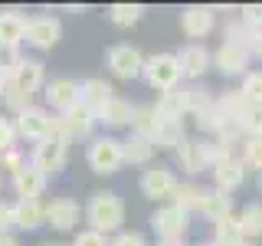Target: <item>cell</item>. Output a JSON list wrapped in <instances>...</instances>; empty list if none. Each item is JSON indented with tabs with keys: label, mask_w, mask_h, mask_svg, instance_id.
<instances>
[{
	"label": "cell",
	"mask_w": 262,
	"mask_h": 246,
	"mask_svg": "<svg viewBox=\"0 0 262 246\" xmlns=\"http://www.w3.org/2000/svg\"><path fill=\"white\" fill-rule=\"evenodd\" d=\"M66 158H69V141L59 135H49L43 141H36L33 148V168H39L43 174H59L66 168Z\"/></svg>",
	"instance_id": "5"
},
{
	"label": "cell",
	"mask_w": 262,
	"mask_h": 246,
	"mask_svg": "<svg viewBox=\"0 0 262 246\" xmlns=\"http://www.w3.org/2000/svg\"><path fill=\"white\" fill-rule=\"evenodd\" d=\"M13 138H16V128H13V121L0 115V151L13 148Z\"/></svg>",
	"instance_id": "44"
},
{
	"label": "cell",
	"mask_w": 262,
	"mask_h": 246,
	"mask_svg": "<svg viewBox=\"0 0 262 246\" xmlns=\"http://www.w3.org/2000/svg\"><path fill=\"white\" fill-rule=\"evenodd\" d=\"M207 194H210V187L196 184V180H187V184L177 187V194H174V200H170V203H177L180 210L193 213V210H203V200H207Z\"/></svg>",
	"instance_id": "26"
},
{
	"label": "cell",
	"mask_w": 262,
	"mask_h": 246,
	"mask_svg": "<svg viewBox=\"0 0 262 246\" xmlns=\"http://www.w3.org/2000/svg\"><path fill=\"white\" fill-rule=\"evenodd\" d=\"M95 118H98V121H105L108 128H121V125H128V128H131V118H135V105L115 95L112 102H105L102 109H98Z\"/></svg>",
	"instance_id": "23"
},
{
	"label": "cell",
	"mask_w": 262,
	"mask_h": 246,
	"mask_svg": "<svg viewBox=\"0 0 262 246\" xmlns=\"http://www.w3.org/2000/svg\"><path fill=\"white\" fill-rule=\"evenodd\" d=\"M108 69L115 72L118 79H138L144 72V56L138 46L131 43H118L108 49Z\"/></svg>",
	"instance_id": "8"
},
{
	"label": "cell",
	"mask_w": 262,
	"mask_h": 246,
	"mask_svg": "<svg viewBox=\"0 0 262 246\" xmlns=\"http://www.w3.org/2000/svg\"><path fill=\"white\" fill-rule=\"evenodd\" d=\"M180 98H184V115H200L210 105V92L203 86H184L180 89Z\"/></svg>",
	"instance_id": "32"
},
{
	"label": "cell",
	"mask_w": 262,
	"mask_h": 246,
	"mask_svg": "<svg viewBox=\"0 0 262 246\" xmlns=\"http://www.w3.org/2000/svg\"><path fill=\"white\" fill-rule=\"evenodd\" d=\"M187 227H190V213L180 210L177 203H164L151 213V230L161 240H184Z\"/></svg>",
	"instance_id": "6"
},
{
	"label": "cell",
	"mask_w": 262,
	"mask_h": 246,
	"mask_svg": "<svg viewBox=\"0 0 262 246\" xmlns=\"http://www.w3.org/2000/svg\"><path fill=\"white\" fill-rule=\"evenodd\" d=\"M239 20L249 30H262V4H246L239 10Z\"/></svg>",
	"instance_id": "41"
},
{
	"label": "cell",
	"mask_w": 262,
	"mask_h": 246,
	"mask_svg": "<svg viewBox=\"0 0 262 246\" xmlns=\"http://www.w3.org/2000/svg\"><path fill=\"white\" fill-rule=\"evenodd\" d=\"M0 246H20V240L13 233H0Z\"/></svg>",
	"instance_id": "47"
},
{
	"label": "cell",
	"mask_w": 262,
	"mask_h": 246,
	"mask_svg": "<svg viewBox=\"0 0 262 246\" xmlns=\"http://www.w3.org/2000/svg\"><path fill=\"white\" fill-rule=\"evenodd\" d=\"M7 109H10V112H16V115H20V112H27L30 109V105H33V95H27V92H20V89H7Z\"/></svg>",
	"instance_id": "39"
},
{
	"label": "cell",
	"mask_w": 262,
	"mask_h": 246,
	"mask_svg": "<svg viewBox=\"0 0 262 246\" xmlns=\"http://www.w3.org/2000/svg\"><path fill=\"white\" fill-rule=\"evenodd\" d=\"M239 246H259V243H256V240H243Z\"/></svg>",
	"instance_id": "50"
},
{
	"label": "cell",
	"mask_w": 262,
	"mask_h": 246,
	"mask_svg": "<svg viewBox=\"0 0 262 246\" xmlns=\"http://www.w3.org/2000/svg\"><path fill=\"white\" fill-rule=\"evenodd\" d=\"M239 128L246 138H262V105H249L239 118Z\"/></svg>",
	"instance_id": "35"
},
{
	"label": "cell",
	"mask_w": 262,
	"mask_h": 246,
	"mask_svg": "<svg viewBox=\"0 0 262 246\" xmlns=\"http://www.w3.org/2000/svg\"><path fill=\"white\" fill-rule=\"evenodd\" d=\"M207 151H210V141H203V138H187V141L177 148V164L187 174H200V171L210 168Z\"/></svg>",
	"instance_id": "13"
},
{
	"label": "cell",
	"mask_w": 262,
	"mask_h": 246,
	"mask_svg": "<svg viewBox=\"0 0 262 246\" xmlns=\"http://www.w3.org/2000/svg\"><path fill=\"white\" fill-rule=\"evenodd\" d=\"M121 148H125V164H147L154 158V141L147 135H138V131H131V135L121 141Z\"/></svg>",
	"instance_id": "25"
},
{
	"label": "cell",
	"mask_w": 262,
	"mask_h": 246,
	"mask_svg": "<svg viewBox=\"0 0 262 246\" xmlns=\"http://www.w3.org/2000/svg\"><path fill=\"white\" fill-rule=\"evenodd\" d=\"M239 92L246 95V102H249V105H262V69L259 72H246Z\"/></svg>",
	"instance_id": "37"
},
{
	"label": "cell",
	"mask_w": 262,
	"mask_h": 246,
	"mask_svg": "<svg viewBox=\"0 0 262 246\" xmlns=\"http://www.w3.org/2000/svg\"><path fill=\"white\" fill-rule=\"evenodd\" d=\"M216 105H220V112H223V118H226V121H236V125H239L243 112L249 109V102H246V95L239 92V89L220 92V95H216Z\"/></svg>",
	"instance_id": "28"
},
{
	"label": "cell",
	"mask_w": 262,
	"mask_h": 246,
	"mask_svg": "<svg viewBox=\"0 0 262 246\" xmlns=\"http://www.w3.org/2000/svg\"><path fill=\"white\" fill-rule=\"evenodd\" d=\"M141 16H144L141 4H115V7H108V20L115 27H135Z\"/></svg>",
	"instance_id": "33"
},
{
	"label": "cell",
	"mask_w": 262,
	"mask_h": 246,
	"mask_svg": "<svg viewBox=\"0 0 262 246\" xmlns=\"http://www.w3.org/2000/svg\"><path fill=\"white\" fill-rule=\"evenodd\" d=\"M200 213H203L207 220H213V223H220V220L233 217V197L213 187V191L207 194V200H203V210H200Z\"/></svg>",
	"instance_id": "27"
},
{
	"label": "cell",
	"mask_w": 262,
	"mask_h": 246,
	"mask_svg": "<svg viewBox=\"0 0 262 246\" xmlns=\"http://www.w3.org/2000/svg\"><path fill=\"white\" fill-rule=\"evenodd\" d=\"M158 118L167 121H184V98H180V89H170V92H161L158 105H154Z\"/></svg>",
	"instance_id": "29"
},
{
	"label": "cell",
	"mask_w": 262,
	"mask_h": 246,
	"mask_svg": "<svg viewBox=\"0 0 262 246\" xmlns=\"http://www.w3.org/2000/svg\"><path fill=\"white\" fill-rule=\"evenodd\" d=\"M13 230V203L0 200V233H10Z\"/></svg>",
	"instance_id": "45"
},
{
	"label": "cell",
	"mask_w": 262,
	"mask_h": 246,
	"mask_svg": "<svg viewBox=\"0 0 262 246\" xmlns=\"http://www.w3.org/2000/svg\"><path fill=\"white\" fill-rule=\"evenodd\" d=\"M27 16L20 10H4L0 13V43L7 46H20L23 39H27Z\"/></svg>",
	"instance_id": "22"
},
{
	"label": "cell",
	"mask_w": 262,
	"mask_h": 246,
	"mask_svg": "<svg viewBox=\"0 0 262 246\" xmlns=\"http://www.w3.org/2000/svg\"><path fill=\"white\" fill-rule=\"evenodd\" d=\"M256 184H259V194H262V171H259V174H256Z\"/></svg>",
	"instance_id": "51"
},
{
	"label": "cell",
	"mask_w": 262,
	"mask_h": 246,
	"mask_svg": "<svg viewBox=\"0 0 262 246\" xmlns=\"http://www.w3.org/2000/svg\"><path fill=\"white\" fill-rule=\"evenodd\" d=\"M239 161L259 174V171H262V138H246V141H243V158Z\"/></svg>",
	"instance_id": "36"
},
{
	"label": "cell",
	"mask_w": 262,
	"mask_h": 246,
	"mask_svg": "<svg viewBox=\"0 0 262 246\" xmlns=\"http://www.w3.org/2000/svg\"><path fill=\"white\" fill-rule=\"evenodd\" d=\"M249 49H246L243 43H233V39H223L216 49V56H213V66H216L223 76H239V72H246V66H249Z\"/></svg>",
	"instance_id": "11"
},
{
	"label": "cell",
	"mask_w": 262,
	"mask_h": 246,
	"mask_svg": "<svg viewBox=\"0 0 262 246\" xmlns=\"http://www.w3.org/2000/svg\"><path fill=\"white\" fill-rule=\"evenodd\" d=\"M196 246H216V243H213V240H207V243H196Z\"/></svg>",
	"instance_id": "52"
},
{
	"label": "cell",
	"mask_w": 262,
	"mask_h": 246,
	"mask_svg": "<svg viewBox=\"0 0 262 246\" xmlns=\"http://www.w3.org/2000/svg\"><path fill=\"white\" fill-rule=\"evenodd\" d=\"M112 246H147V240H144V233H138V230H121V233L112 240Z\"/></svg>",
	"instance_id": "43"
},
{
	"label": "cell",
	"mask_w": 262,
	"mask_h": 246,
	"mask_svg": "<svg viewBox=\"0 0 262 246\" xmlns=\"http://www.w3.org/2000/svg\"><path fill=\"white\" fill-rule=\"evenodd\" d=\"M23 164H27V158L16 151V145H13V148H7V151H0V171H13V174H16Z\"/></svg>",
	"instance_id": "40"
},
{
	"label": "cell",
	"mask_w": 262,
	"mask_h": 246,
	"mask_svg": "<svg viewBox=\"0 0 262 246\" xmlns=\"http://www.w3.org/2000/svg\"><path fill=\"white\" fill-rule=\"evenodd\" d=\"M177 56V63H180V72H184V79H203L207 76V69H210V53H207V46H200V43H187Z\"/></svg>",
	"instance_id": "14"
},
{
	"label": "cell",
	"mask_w": 262,
	"mask_h": 246,
	"mask_svg": "<svg viewBox=\"0 0 262 246\" xmlns=\"http://www.w3.org/2000/svg\"><path fill=\"white\" fill-rule=\"evenodd\" d=\"M213 27H216V7L193 4V7H184V13H180V30H184L190 39L210 36Z\"/></svg>",
	"instance_id": "10"
},
{
	"label": "cell",
	"mask_w": 262,
	"mask_h": 246,
	"mask_svg": "<svg viewBox=\"0 0 262 246\" xmlns=\"http://www.w3.org/2000/svg\"><path fill=\"white\" fill-rule=\"evenodd\" d=\"M115 98V89H112V82H105V79H85V82H79V102L85 105V109H92L98 115V109H102L105 102H112Z\"/></svg>",
	"instance_id": "17"
},
{
	"label": "cell",
	"mask_w": 262,
	"mask_h": 246,
	"mask_svg": "<svg viewBox=\"0 0 262 246\" xmlns=\"http://www.w3.org/2000/svg\"><path fill=\"white\" fill-rule=\"evenodd\" d=\"M158 246H187L184 240H158Z\"/></svg>",
	"instance_id": "49"
},
{
	"label": "cell",
	"mask_w": 262,
	"mask_h": 246,
	"mask_svg": "<svg viewBox=\"0 0 262 246\" xmlns=\"http://www.w3.org/2000/svg\"><path fill=\"white\" fill-rule=\"evenodd\" d=\"M10 86L20 89V92H27V95H33L39 86H43V63L23 56V63L16 66V72L10 76Z\"/></svg>",
	"instance_id": "20"
},
{
	"label": "cell",
	"mask_w": 262,
	"mask_h": 246,
	"mask_svg": "<svg viewBox=\"0 0 262 246\" xmlns=\"http://www.w3.org/2000/svg\"><path fill=\"white\" fill-rule=\"evenodd\" d=\"M151 141H154V148H167V151H177V148L187 141V135H184V121L158 118V128H154Z\"/></svg>",
	"instance_id": "24"
},
{
	"label": "cell",
	"mask_w": 262,
	"mask_h": 246,
	"mask_svg": "<svg viewBox=\"0 0 262 246\" xmlns=\"http://www.w3.org/2000/svg\"><path fill=\"white\" fill-rule=\"evenodd\" d=\"M154 128H158V112H154V105H135V118H131V131H138V135H154Z\"/></svg>",
	"instance_id": "34"
},
{
	"label": "cell",
	"mask_w": 262,
	"mask_h": 246,
	"mask_svg": "<svg viewBox=\"0 0 262 246\" xmlns=\"http://www.w3.org/2000/svg\"><path fill=\"white\" fill-rule=\"evenodd\" d=\"M236 217H239V227H243L246 240H259L262 236V203H246Z\"/></svg>",
	"instance_id": "31"
},
{
	"label": "cell",
	"mask_w": 262,
	"mask_h": 246,
	"mask_svg": "<svg viewBox=\"0 0 262 246\" xmlns=\"http://www.w3.org/2000/svg\"><path fill=\"white\" fill-rule=\"evenodd\" d=\"M43 246H66V243H43Z\"/></svg>",
	"instance_id": "53"
},
{
	"label": "cell",
	"mask_w": 262,
	"mask_h": 246,
	"mask_svg": "<svg viewBox=\"0 0 262 246\" xmlns=\"http://www.w3.org/2000/svg\"><path fill=\"white\" fill-rule=\"evenodd\" d=\"M46 180L49 177L39 168H33V161H30V164H23V168L13 174V191L20 197H27V200H39V194L46 191Z\"/></svg>",
	"instance_id": "16"
},
{
	"label": "cell",
	"mask_w": 262,
	"mask_h": 246,
	"mask_svg": "<svg viewBox=\"0 0 262 246\" xmlns=\"http://www.w3.org/2000/svg\"><path fill=\"white\" fill-rule=\"evenodd\" d=\"M46 102L53 105L56 112H69L72 105H79V82H72V79H53L46 86Z\"/></svg>",
	"instance_id": "18"
},
{
	"label": "cell",
	"mask_w": 262,
	"mask_h": 246,
	"mask_svg": "<svg viewBox=\"0 0 262 246\" xmlns=\"http://www.w3.org/2000/svg\"><path fill=\"white\" fill-rule=\"evenodd\" d=\"M243 240H246V233H243L239 217H236V213L216 223V236H213V243H216V246H239Z\"/></svg>",
	"instance_id": "30"
},
{
	"label": "cell",
	"mask_w": 262,
	"mask_h": 246,
	"mask_svg": "<svg viewBox=\"0 0 262 246\" xmlns=\"http://www.w3.org/2000/svg\"><path fill=\"white\" fill-rule=\"evenodd\" d=\"M85 220H89V230H95L102 236L118 233L121 223H125V203L115 191H98L92 194V200L85 207Z\"/></svg>",
	"instance_id": "1"
},
{
	"label": "cell",
	"mask_w": 262,
	"mask_h": 246,
	"mask_svg": "<svg viewBox=\"0 0 262 246\" xmlns=\"http://www.w3.org/2000/svg\"><path fill=\"white\" fill-rule=\"evenodd\" d=\"M62 36V23L56 16H30L27 23V43L36 49H53Z\"/></svg>",
	"instance_id": "12"
},
{
	"label": "cell",
	"mask_w": 262,
	"mask_h": 246,
	"mask_svg": "<svg viewBox=\"0 0 262 246\" xmlns=\"http://www.w3.org/2000/svg\"><path fill=\"white\" fill-rule=\"evenodd\" d=\"M144 82L151 89H158V92H170V89H180V79H184V72H180V63L174 53H158L151 56V59H144Z\"/></svg>",
	"instance_id": "2"
},
{
	"label": "cell",
	"mask_w": 262,
	"mask_h": 246,
	"mask_svg": "<svg viewBox=\"0 0 262 246\" xmlns=\"http://www.w3.org/2000/svg\"><path fill=\"white\" fill-rule=\"evenodd\" d=\"M95 112L92 109H85V105H72L69 112H62V115H56L53 118V135H59L66 138V141H76V138H89L92 135V128H95Z\"/></svg>",
	"instance_id": "3"
},
{
	"label": "cell",
	"mask_w": 262,
	"mask_h": 246,
	"mask_svg": "<svg viewBox=\"0 0 262 246\" xmlns=\"http://www.w3.org/2000/svg\"><path fill=\"white\" fill-rule=\"evenodd\" d=\"M72 246H112V243H108V236L95 233V230H82V233H76Z\"/></svg>",
	"instance_id": "42"
},
{
	"label": "cell",
	"mask_w": 262,
	"mask_h": 246,
	"mask_svg": "<svg viewBox=\"0 0 262 246\" xmlns=\"http://www.w3.org/2000/svg\"><path fill=\"white\" fill-rule=\"evenodd\" d=\"M13 128H16V135H20V138H30V141H43V138L53 135V115H49L46 109H39V105H30L27 112L16 115Z\"/></svg>",
	"instance_id": "9"
},
{
	"label": "cell",
	"mask_w": 262,
	"mask_h": 246,
	"mask_svg": "<svg viewBox=\"0 0 262 246\" xmlns=\"http://www.w3.org/2000/svg\"><path fill=\"white\" fill-rule=\"evenodd\" d=\"M180 180L170 168H164V164H158V168H147L141 174V194L151 197V200H174Z\"/></svg>",
	"instance_id": "7"
},
{
	"label": "cell",
	"mask_w": 262,
	"mask_h": 246,
	"mask_svg": "<svg viewBox=\"0 0 262 246\" xmlns=\"http://www.w3.org/2000/svg\"><path fill=\"white\" fill-rule=\"evenodd\" d=\"M7 89H10V79H7L4 72H0V95H7Z\"/></svg>",
	"instance_id": "48"
},
{
	"label": "cell",
	"mask_w": 262,
	"mask_h": 246,
	"mask_svg": "<svg viewBox=\"0 0 262 246\" xmlns=\"http://www.w3.org/2000/svg\"><path fill=\"white\" fill-rule=\"evenodd\" d=\"M121 164H125V148H121L118 138H112V135L92 138V145H89V168L95 174H115Z\"/></svg>",
	"instance_id": "4"
},
{
	"label": "cell",
	"mask_w": 262,
	"mask_h": 246,
	"mask_svg": "<svg viewBox=\"0 0 262 246\" xmlns=\"http://www.w3.org/2000/svg\"><path fill=\"white\" fill-rule=\"evenodd\" d=\"M249 56H259L262 59V30H252V36H249Z\"/></svg>",
	"instance_id": "46"
},
{
	"label": "cell",
	"mask_w": 262,
	"mask_h": 246,
	"mask_svg": "<svg viewBox=\"0 0 262 246\" xmlns=\"http://www.w3.org/2000/svg\"><path fill=\"white\" fill-rule=\"evenodd\" d=\"M46 223V207L39 200H27V197H20V200L13 203V227L20 230H36Z\"/></svg>",
	"instance_id": "21"
},
{
	"label": "cell",
	"mask_w": 262,
	"mask_h": 246,
	"mask_svg": "<svg viewBox=\"0 0 262 246\" xmlns=\"http://www.w3.org/2000/svg\"><path fill=\"white\" fill-rule=\"evenodd\" d=\"M46 223L53 230H59V233H69V230L79 223V203L72 200V197H56L46 207Z\"/></svg>",
	"instance_id": "15"
},
{
	"label": "cell",
	"mask_w": 262,
	"mask_h": 246,
	"mask_svg": "<svg viewBox=\"0 0 262 246\" xmlns=\"http://www.w3.org/2000/svg\"><path fill=\"white\" fill-rule=\"evenodd\" d=\"M213 180H216V191H223V194L239 191V187L246 184V164L233 154L229 161H223L216 171H213Z\"/></svg>",
	"instance_id": "19"
},
{
	"label": "cell",
	"mask_w": 262,
	"mask_h": 246,
	"mask_svg": "<svg viewBox=\"0 0 262 246\" xmlns=\"http://www.w3.org/2000/svg\"><path fill=\"white\" fill-rule=\"evenodd\" d=\"M23 63V56H20V49L16 46H7V43H0V72H4L7 79L16 72V66Z\"/></svg>",
	"instance_id": "38"
}]
</instances>
